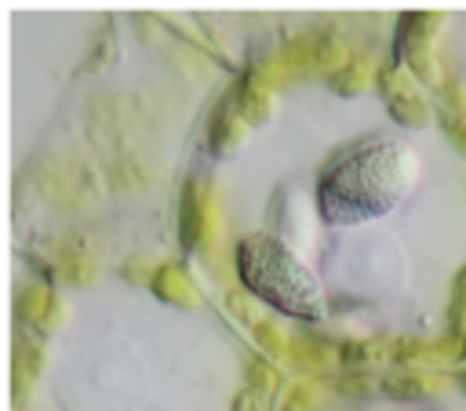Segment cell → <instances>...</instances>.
<instances>
[{
	"label": "cell",
	"instance_id": "cell-1",
	"mask_svg": "<svg viewBox=\"0 0 466 411\" xmlns=\"http://www.w3.org/2000/svg\"><path fill=\"white\" fill-rule=\"evenodd\" d=\"M419 178V156L400 138H368L342 153L320 178V207L331 222H364L393 211Z\"/></svg>",
	"mask_w": 466,
	"mask_h": 411
},
{
	"label": "cell",
	"instance_id": "cell-2",
	"mask_svg": "<svg viewBox=\"0 0 466 411\" xmlns=\"http://www.w3.org/2000/svg\"><path fill=\"white\" fill-rule=\"evenodd\" d=\"M240 280L269 306L317 320L324 313L320 280L273 236H248L240 244Z\"/></svg>",
	"mask_w": 466,
	"mask_h": 411
},
{
	"label": "cell",
	"instance_id": "cell-3",
	"mask_svg": "<svg viewBox=\"0 0 466 411\" xmlns=\"http://www.w3.org/2000/svg\"><path fill=\"white\" fill-rule=\"evenodd\" d=\"M466 327V269L455 276V298H451V331Z\"/></svg>",
	"mask_w": 466,
	"mask_h": 411
},
{
	"label": "cell",
	"instance_id": "cell-4",
	"mask_svg": "<svg viewBox=\"0 0 466 411\" xmlns=\"http://www.w3.org/2000/svg\"><path fill=\"white\" fill-rule=\"evenodd\" d=\"M444 131H448V138H455V145L466 153V120H462V116H448V120H444Z\"/></svg>",
	"mask_w": 466,
	"mask_h": 411
},
{
	"label": "cell",
	"instance_id": "cell-5",
	"mask_svg": "<svg viewBox=\"0 0 466 411\" xmlns=\"http://www.w3.org/2000/svg\"><path fill=\"white\" fill-rule=\"evenodd\" d=\"M459 386H462V389H466V371H459Z\"/></svg>",
	"mask_w": 466,
	"mask_h": 411
}]
</instances>
